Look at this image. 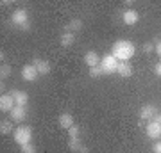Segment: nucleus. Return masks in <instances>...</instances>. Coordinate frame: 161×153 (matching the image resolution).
Listing matches in <instances>:
<instances>
[{
	"instance_id": "nucleus-6",
	"label": "nucleus",
	"mask_w": 161,
	"mask_h": 153,
	"mask_svg": "<svg viewBox=\"0 0 161 153\" xmlns=\"http://www.w3.org/2000/svg\"><path fill=\"white\" fill-rule=\"evenodd\" d=\"M14 107H16V102H14L11 93H7V94L2 93V96H0V110L2 112H11Z\"/></svg>"
},
{
	"instance_id": "nucleus-7",
	"label": "nucleus",
	"mask_w": 161,
	"mask_h": 153,
	"mask_svg": "<svg viewBox=\"0 0 161 153\" xmlns=\"http://www.w3.org/2000/svg\"><path fill=\"white\" fill-rule=\"evenodd\" d=\"M122 22L125 23V25H129V27L136 25V23L140 22L138 11H136V9H125V11L122 13Z\"/></svg>"
},
{
	"instance_id": "nucleus-13",
	"label": "nucleus",
	"mask_w": 161,
	"mask_h": 153,
	"mask_svg": "<svg viewBox=\"0 0 161 153\" xmlns=\"http://www.w3.org/2000/svg\"><path fill=\"white\" fill-rule=\"evenodd\" d=\"M145 132H147V137H149V139H159L161 137V125L156 123V121H149Z\"/></svg>"
},
{
	"instance_id": "nucleus-21",
	"label": "nucleus",
	"mask_w": 161,
	"mask_h": 153,
	"mask_svg": "<svg viewBox=\"0 0 161 153\" xmlns=\"http://www.w3.org/2000/svg\"><path fill=\"white\" fill-rule=\"evenodd\" d=\"M68 135H70V139H79V135H80L79 125H74V126H72V128L68 130Z\"/></svg>"
},
{
	"instance_id": "nucleus-24",
	"label": "nucleus",
	"mask_w": 161,
	"mask_h": 153,
	"mask_svg": "<svg viewBox=\"0 0 161 153\" xmlns=\"http://www.w3.org/2000/svg\"><path fill=\"white\" fill-rule=\"evenodd\" d=\"M154 54L159 57V61H161V39H156L154 41Z\"/></svg>"
},
{
	"instance_id": "nucleus-1",
	"label": "nucleus",
	"mask_w": 161,
	"mask_h": 153,
	"mask_svg": "<svg viewBox=\"0 0 161 153\" xmlns=\"http://www.w3.org/2000/svg\"><path fill=\"white\" fill-rule=\"evenodd\" d=\"M136 54V46L129 39H118L111 46V55L115 57L118 63H129V59Z\"/></svg>"
},
{
	"instance_id": "nucleus-18",
	"label": "nucleus",
	"mask_w": 161,
	"mask_h": 153,
	"mask_svg": "<svg viewBox=\"0 0 161 153\" xmlns=\"http://www.w3.org/2000/svg\"><path fill=\"white\" fill-rule=\"evenodd\" d=\"M82 28V20H70L66 25H64V32H77Z\"/></svg>"
},
{
	"instance_id": "nucleus-12",
	"label": "nucleus",
	"mask_w": 161,
	"mask_h": 153,
	"mask_svg": "<svg viewBox=\"0 0 161 153\" xmlns=\"http://www.w3.org/2000/svg\"><path fill=\"white\" fill-rule=\"evenodd\" d=\"M158 112V109H156V105H152V103H147V105H143V107L140 109V112H138V116H140V119L142 121H150V119L154 118V114Z\"/></svg>"
},
{
	"instance_id": "nucleus-10",
	"label": "nucleus",
	"mask_w": 161,
	"mask_h": 153,
	"mask_svg": "<svg viewBox=\"0 0 161 153\" xmlns=\"http://www.w3.org/2000/svg\"><path fill=\"white\" fill-rule=\"evenodd\" d=\"M58 125H59V128H63V130H70V128H72V126L75 125L74 116H72L70 112L59 114V118H58Z\"/></svg>"
},
{
	"instance_id": "nucleus-25",
	"label": "nucleus",
	"mask_w": 161,
	"mask_h": 153,
	"mask_svg": "<svg viewBox=\"0 0 161 153\" xmlns=\"http://www.w3.org/2000/svg\"><path fill=\"white\" fill-rule=\"evenodd\" d=\"M142 48H143L145 54H152V52H154V43H145Z\"/></svg>"
},
{
	"instance_id": "nucleus-16",
	"label": "nucleus",
	"mask_w": 161,
	"mask_h": 153,
	"mask_svg": "<svg viewBox=\"0 0 161 153\" xmlns=\"http://www.w3.org/2000/svg\"><path fill=\"white\" fill-rule=\"evenodd\" d=\"M59 43H61V46H63V48L72 46L75 43V34H74V32H63V34H61V38H59Z\"/></svg>"
},
{
	"instance_id": "nucleus-4",
	"label": "nucleus",
	"mask_w": 161,
	"mask_h": 153,
	"mask_svg": "<svg viewBox=\"0 0 161 153\" xmlns=\"http://www.w3.org/2000/svg\"><path fill=\"white\" fill-rule=\"evenodd\" d=\"M100 69H102V73H106V75L116 73V69H118V61H116L111 54H108V55H104L102 61H100Z\"/></svg>"
},
{
	"instance_id": "nucleus-9",
	"label": "nucleus",
	"mask_w": 161,
	"mask_h": 153,
	"mask_svg": "<svg viewBox=\"0 0 161 153\" xmlns=\"http://www.w3.org/2000/svg\"><path fill=\"white\" fill-rule=\"evenodd\" d=\"M100 61H102V57L98 55L95 50H90L84 54V64H86L88 68H97V66H100Z\"/></svg>"
},
{
	"instance_id": "nucleus-20",
	"label": "nucleus",
	"mask_w": 161,
	"mask_h": 153,
	"mask_svg": "<svg viewBox=\"0 0 161 153\" xmlns=\"http://www.w3.org/2000/svg\"><path fill=\"white\" fill-rule=\"evenodd\" d=\"M9 75H11V66L9 64H2L0 66V79H2V82L6 79H9Z\"/></svg>"
},
{
	"instance_id": "nucleus-28",
	"label": "nucleus",
	"mask_w": 161,
	"mask_h": 153,
	"mask_svg": "<svg viewBox=\"0 0 161 153\" xmlns=\"http://www.w3.org/2000/svg\"><path fill=\"white\" fill-rule=\"evenodd\" d=\"M150 121H156V123H159V125H161V112H159V110L154 114V118L150 119Z\"/></svg>"
},
{
	"instance_id": "nucleus-26",
	"label": "nucleus",
	"mask_w": 161,
	"mask_h": 153,
	"mask_svg": "<svg viewBox=\"0 0 161 153\" xmlns=\"http://www.w3.org/2000/svg\"><path fill=\"white\" fill-rule=\"evenodd\" d=\"M152 151L154 153H161V141H156L152 144Z\"/></svg>"
},
{
	"instance_id": "nucleus-14",
	"label": "nucleus",
	"mask_w": 161,
	"mask_h": 153,
	"mask_svg": "<svg viewBox=\"0 0 161 153\" xmlns=\"http://www.w3.org/2000/svg\"><path fill=\"white\" fill-rule=\"evenodd\" d=\"M68 148L72 153H88V146L82 144L80 139H70L68 141Z\"/></svg>"
},
{
	"instance_id": "nucleus-17",
	"label": "nucleus",
	"mask_w": 161,
	"mask_h": 153,
	"mask_svg": "<svg viewBox=\"0 0 161 153\" xmlns=\"http://www.w3.org/2000/svg\"><path fill=\"white\" fill-rule=\"evenodd\" d=\"M116 73L120 75V77H124V79H129V77H132V66L129 63H118Z\"/></svg>"
},
{
	"instance_id": "nucleus-3",
	"label": "nucleus",
	"mask_w": 161,
	"mask_h": 153,
	"mask_svg": "<svg viewBox=\"0 0 161 153\" xmlns=\"http://www.w3.org/2000/svg\"><path fill=\"white\" fill-rule=\"evenodd\" d=\"M13 137H14V142L20 146L29 144V142H32V128L31 126H18V128H14Z\"/></svg>"
},
{
	"instance_id": "nucleus-2",
	"label": "nucleus",
	"mask_w": 161,
	"mask_h": 153,
	"mask_svg": "<svg viewBox=\"0 0 161 153\" xmlns=\"http://www.w3.org/2000/svg\"><path fill=\"white\" fill-rule=\"evenodd\" d=\"M11 22L20 28H29V11L25 7H18L11 13Z\"/></svg>"
},
{
	"instance_id": "nucleus-8",
	"label": "nucleus",
	"mask_w": 161,
	"mask_h": 153,
	"mask_svg": "<svg viewBox=\"0 0 161 153\" xmlns=\"http://www.w3.org/2000/svg\"><path fill=\"white\" fill-rule=\"evenodd\" d=\"M9 119H11L13 123H23L25 119H27V107H14L9 112Z\"/></svg>"
},
{
	"instance_id": "nucleus-11",
	"label": "nucleus",
	"mask_w": 161,
	"mask_h": 153,
	"mask_svg": "<svg viewBox=\"0 0 161 153\" xmlns=\"http://www.w3.org/2000/svg\"><path fill=\"white\" fill-rule=\"evenodd\" d=\"M11 94H13V98H14V102H16L18 107H27V103H29V94H27V91L13 89Z\"/></svg>"
},
{
	"instance_id": "nucleus-15",
	"label": "nucleus",
	"mask_w": 161,
	"mask_h": 153,
	"mask_svg": "<svg viewBox=\"0 0 161 153\" xmlns=\"http://www.w3.org/2000/svg\"><path fill=\"white\" fill-rule=\"evenodd\" d=\"M34 68L38 69V73L40 75H47V73H50V63L48 61H45V59H34Z\"/></svg>"
},
{
	"instance_id": "nucleus-19",
	"label": "nucleus",
	"mask_w": 161,
	"mask_h": 153,
	"mask_svg": "<svg viewBox=\"0 0 161 153\" xmlns=\"http://www.w3.org/2000/svg\"><path fill=\"white\" fill-rule=\"evenodd\" d=\"M0 134H2V135L14 134V128H13V121L11 119H7V121H2V123H0Z\"/></svg>"
},
{
	"instance_id": "nucleus-22",
	"label": "nucleus",
	"mask_w": 161,
	"mask_h": 153,
	"mask_svg": "<svg viewBox=\"0 0 161 153\" xmlns=\"http://www.w3.org/2000/svg\"><path fill=\"white\" fill-rule=\"evenodd\" d=\"M20 150H22V153H38V150H36V146L32 144V142H29V144H23V146H20Z\"/></svg>"
},
{
	"instance_id": "nucleus-23",
	"label": "nucleus",
	"mask_w": 161,
	"mask_h": 153,
	"mask_svg": "<svg viewBox=\"0 0 161 153\" xmlns=\"http://www.w3.org/2000/svg\"><path fill=\"white\" fill-rule=\"evenodd\" d=\"M100 75H104L102 69H100V66H97V68H90V77H92V79H98Z\"/></svg>"
},
{
	"instance_id": "nucleus-29",
	"label": "nucleus",
	"mask_w": 161,
	"mask_h": 153,
	"mask_svg": "<svg viewBox=\"0 0 161 153\" xmlns=\"http://www.w3.org/2000/svg\"><path fill=\"white\" fill-rule=\"evenodd\" d=\"M11 6V2H9V0H6V2H2V7H9Z\"/></svg>"
},
{
	"instance_id": "nucleus-27",
	"label": "nucleus",
	"mask_w": 161,
	"mask_h": 153,
	"mask_svg": "<svg viewBox=\"0 0 161 153\" xmlns=\"http://www.w3.org/2000/svg\"><path fill=\"white\" fill-rule=\"evenodd\" d=\"M154 75H156V77H161V61H159V63H156V66H154Z\"/></svg>"
},
{
	"instance_id": "nucleus-5",
	"label": "nucleus",
	"mask_w": 161,
	"mask_h": 153,
	"mask_svg": "<svg viewBox=\"0 0 161 153\" xmlns=\"http://www.w3.org/2000/svg\"><path fill=\"white\" fill-rule=\"evenodd\" d=\"M20 75H22V79L25 80V82H36L38 77H40L38 69L34 68V64H25L22 68V71H20Z\"/></svg>"
}]
</instances>
